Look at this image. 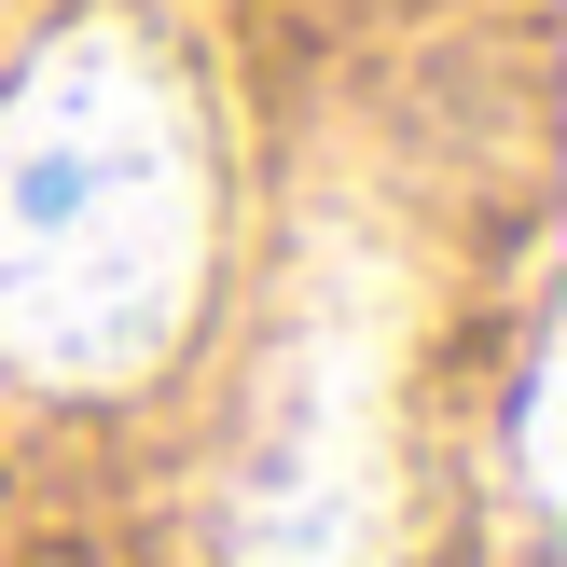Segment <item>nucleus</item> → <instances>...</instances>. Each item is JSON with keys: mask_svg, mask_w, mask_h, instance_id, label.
<instances>
[{"mask_svg": "<svg viewBox=\"0 0 567 567\" xmlns=\"http://www.w3.org/2000/svg\"><path fill=\"white\" fill-rule=\"evenodd\" d=\"M402 540V249L360 208L305 236L249 415L221 443V567H388Z\"/></svg>", "mask_w": 567, "mask_h": 567, "instance_id": "2", "label": "nucleus"}, {"mask_svg": "<svg viewBox=\"0 0 567 567\" xmlns=\"http://www.w3.org/2000/svg\"><path fill=\"white\" fill-rule=\"evenodd\" d=\"M208 291V125L138 14H83L0 83V360L138 388Z\"/></svg>", "mask_w": 567, "mask_h": 567, "instance_id": "1", "label": "nucleus"}]
</instances>
